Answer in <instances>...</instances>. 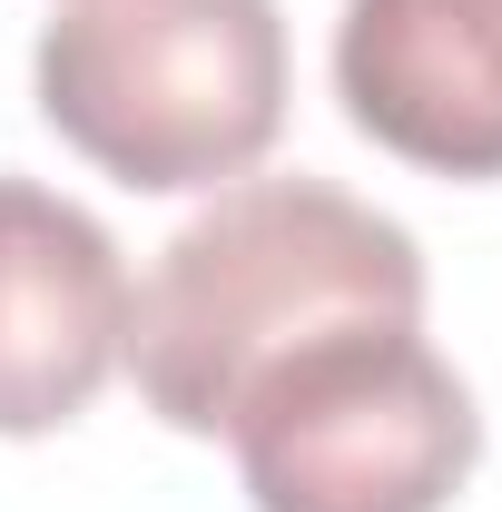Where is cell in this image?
<instances>
[{"label":"cell","mask_w":502,"mask_h":512,"mask_svg":"<svg viewBox=\"0 0 502 512\" xmlns=\"http://www.w3.org/2000/svg\"><path fill=\"white\" fill-rule=\"evenodd\" d=\"M119 237L40 178H0V434H60L128 365Z\"/></svg>","instance_id":"cell-4"},{"label":"cell","mask_w":502,"mask_h":512,"mask_svg":"<svg viewBox=\"0 0 502 512\" xmlns=\"http://www.w3.org/2000/svg\"><path fill=\"white\" fill-rule=\"evenodd\" d=\"M335 99L424 178H502V0H345Z\"/></svg>","instance_id":"cell-5"},{"label":"cell","mask_w":502,"mask_h":512,"mask_svg":"<svg viewBox=\"0 0 502 512\" xmlns=\"http://www.w3.org/2000/svg\"><path fill=\"white\" fill-rule=\"evenodd\" d=\"M355 325H424V247L325 178H237L158 247L128 306V375L168 434H227L237 404Z\"/></svg>","instance_id":"cell-1"},{"label":"cell","mask_w":502,"mask_h":512,"mask_svg":"<svg viewBox=\"0 0 502 512\" xmlns=\"http://www.w3.org/2000/svg\"><path fill=\"white\" fill-rule=\"evenodd\" d=\"M227 444L256 512H443L483 463V414L424 325H355L286 355Z\"/></svg>","instance_id":"cell-3"},{"label":"cell","mask_w":502,"mask_h":512,"mask_svg":"<svg viewBox=\"0 0 502 512\" xmlns=\"http://www.w3.org/2000/svg\"><path fill=\"white\" fill-rule=\"evenodd\" d=\"M40 119L138 197L247 178L286 128L276 0H60L40 20Z\"/></svg>","instance_id":"cell-2"}]
</instances>
